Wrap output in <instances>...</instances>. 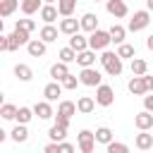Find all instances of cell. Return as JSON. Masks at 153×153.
I'll return each instance as SVG.
<instances>
[{"mask_svg": "<svg viewBox=\"0 0 153 153\" xmlns=\"http://www.w3.org/2000/svg\"><path fill=\"white\" fill-rule=\"evenodd\" d=\"M98 60H100L103 69H105L110 76H120V74H122V69H124V67H122V57H120L117 53L108 50V48L100 53V57H98Z\"/></svg>", "mask_w": 153, "mask_h": 153, "instance_id": "6da1fadb", "label": "cell"}, {"mask_svg": "<svg viewBox=\"0 0 153 153\" xmlns=\"http://www.w3.org/2000/svg\"><path fill=\"white\" fill-rule=\"evenodd\" d=\"M110 43H112L110 31L96 29V31H91V33H88V48H93V50H105Z\"/></svg>", "mask_w": 153, "mask_h": 153, "instance_id": "7a4b0ae2", "label": "cell"}, {"mask_svg": "<svg viewBox=\"0 0 153 153\" xmlns=\"http://www.w3.org/2000/svg\"><path fill=\"white\" fill-rule=\"evenodd\" d=\"M148 24H151V10H136V12L131 14L127 29H129V31H143Z\"/></svg>", "mask_w": 153, "mask_h": 153, "instance_id": "3957f363", "label": "cell"}, {"mask_svg": "<svg viewBox=\"0 0 153 153\" xmlns=\"http://www.w3.org/2000/svg\"><path fill=\"white\" fill-rule=\"evenodd\" d=\"M79 79H81L84 86H100V84H103V74L96 69V65H93V67H81Z\"/></svg>", "mask_w": 153, "mask_h": 153, "instance_id": "277c9868", "label": "cell"}, {"mask_svg": "<svg viewBox=\"0 0 153 153\" xmlns=\"http://www.w3.org/2000/svg\"><path fill=\"white\" fill-rule=\"evenodd\" d=\"M76 143H79V151L81 153H93L96 148V131H88V129H81L79 136H76Z\"/></svg>", "mask_w": 153, "mask_h": 153, "instance_id": "5b68a950", "label": "cell"}, {"mask_svg": "<svg viewBox=\"0 0 153 153\" xmlns=\"http://www.w3.org/2000/svg\"><path fill=\"white\" fill-rule=\"evenodd\" d=\"M29 41H31V31L24 29V26H17V24H14V31L10 33V43H12L10 50H17L19 45H26Z\"/></svg>", "mask_w": 153, "mask_h": 153, "instance_id": "8992f818", "label": "cell"}, {"mask_svg": "<svg viewBox=\"0 0 153 153\" xmlns=\"http://www.w3.org/2000/svg\"><path fill=\"white\" fill-rule=\"evenodd\" d=\"M96 103L103 105V108H110V105L115 103V91H112V86H108V84L96 86Z\"/></svg>", "mask_w": 153, "mask_h": 153, "instance_id": "52a82bcc", "label": "cell"}, {"mask_svg": "<svg viewBox=\"0 0 153 153\" xmlns=\"http://www.w3.org/2000/svg\"><path fill=\"white\" fill-rule=\"evenodd\" d=\"M105 10H108V14L115 17V19H122V17L129 14V7H127L124 0H105Z\"/></svg>", "mask_w": 153, "mask_h": 153, "instance_id": "ba28073f", "label": "cell"}, {"mask_svg": "<svg viewBox=\"0 0 153 153\" xmlns=\"http://www.w3.org/2000/svg\"><path fill=\"white\" fill-rule=\"evenodd\" d=\"M60 31L65 36H72L76 31H81V19H74V17H62L60 19Z\"/></svg>", "mask_w": 153, "mask_h": 153, "instance_id": "9c48e42d", "label": "cell"}, {"mask_svg": "<svg viewBox=\"0 0 153 153\" xmlns=\"http://www.w3.org/2000/svg\"><path fill=\"white\" fill-rule=\"evenodd\" d=\"M134 124H136V129L141 131V129H151L153 127V112L151 110H141V112H136L134 115Z\"/></svg>", "mask_w": 153, "mask_h": 153, "instance_id": "30bf717a", "label": "cell"}, {"mask_svg": "<svg viewBox=\"0 0 153 153\" xmlns=\"http://www.w3.org/2000/svg\"><path fill=\"white\" fill-rule=\"evenodd\" d=\"M41 19L45 22V24H53L57 17H60V10H57V5H53V2H43V7H41Z\"/></svg>", "mask_w": 153, "mask_h": 153, "instance_id": "8fae6325", "label": "cell"}, {"mask_svg": "<svg viewBox=\"0 0 153 153\" xmlns=\"http://www.w3.org/2000/svg\"><path fill=\"white\" fill-rule=\"evenodd\" d=\"M127 88H129V93H134V96H143V93H148L146 81H143V76H139V74H131Z\"/></svg>", "mask_w": 153, "mask_h": 153, "instance_id": "7c38bea8", "label": "cell"}, {"mask_svg": "<svg viewBox=\"0 0 153 153\" xmlns=\"http://www.w3.org/2000/svg\"><path fill=\"white\" fill-rule=\"evenodd\" d=\"M45 45H48V43H45L43 38H31V41L26 43V50H29L31 57H43V55H45Z\"/></svg>", "mask_w": 153, "mask_h": 153, "instance_id": "4fadbf2b", "label": "cell"}, {"mask_svg": "<svg viewBox=\"0 0 153 153\" xmlns=\"http://www.w3.org/2000/svg\"><path fill=\"white\" fill-rule=\"evenodd\" d=\"M62 88H65V86H62L60 81H55V79H53L50 84H45V88H43L45 100H50V103H53V100H57V98L62 96Z\"/></svg>", "mask_w": 153, "mask_h": 153, "instance_id": "5bb4252c", "label": "cell"}, {"mask_svg": "<svg viewBox=\"0 0 153 153\" xmlns=\"http://www.w3.org/2000/svg\"><path fill=\"white\" fill-rule=\"evenodd\" d=\"M134 146L139 151L153 148V134H148V129H141V134H136V139H134Z\"/></svg>", "mask_w": 153, "mask_h": 153, "instance_id": "9a60e30c", "label": "cell"}, {"mask_svg": "<svg viewBox=\"0 0 153 153\" xmlns=\"http://www.w3.org/2000/svg\"><path fill=\"white\" fill-rule=\"evenodd\" d=\"M33 112H36V117L38 120H50L55 112H53V105H50V100H41V103H36L33 105Z\"/></svg>", "mask_w": 153, "mask_h": 153, "instance_id": "2e32d148", "label": "cell"}, {"mask_svg": "<svg viewBox=\"0 0 153 153\" xmlns=\"http://www.w3.org/2000/svg\"><path fill=\"white\" fill-rule=\"evenodd\" d=\"M108 31H110L112 43H115V45H120V43H124V38H127V31H129V29H124L122 24H112Z\"/></svg>", "mask_w": 153, "mask_h": 153, "instance_id": "e0dca14e", "label": "cell"}, {"mask_svg": "<svg viewBox=\"0 0 153 153\" xmlns=\"http://www.w3.org/2000/svg\"><path fill=\"white\" fill-rule=\"evenodd\" d=\"M76 62H79L81 67H93V65H96V50H93V48L81 50V53L76 55Z\"/></svg>", "mask_w": 153, "mask_h": 153, "instance_id": "ac0fdd59", "label": "cell"}, {"mask_svg": "<svg viewBox=\"0 0 153 153\" xmlns=\"http://www.w3.org/2000/svg\"><path fill=\"white\" fill-rule=\"evenodd\" d=\"M57 33H62V31H60V26L55 29L53 24H45V26L41 29V33H38V38H43L45 43H53V41H57Z\"/></svg>", "mask_w": 153, "mask_h": 153, "instance_id": "d6986e66", "label": "cell"}, {"mask_svg": "<svg viewBox=\"0 0 153 153\" xmlns=\"http://www.w3.org/2000/svg\"><path fill=\"white\" fill-rule=\"evenodd\" d=\"M67 74H69V67H67V62H62V60H60V62H55V65L50 67V76H53L55 81H62Z\"/></svg>", "mask_w": 153, "mask_h": 153, "instance_id": "ffe728a7", "label": "cell"}, {"mask_svg": "<svg viewBox=\"0 0 153 153\" xmlns=\"http://www.w3.org/2000/svg\"><path fill=\"white\" fill-rule=\"evenodd\" d=\"M76 110H79L81 115H88V112L96 110V100H93L91 96H81V98L76 100Z\"/></svg>", "mask_w": 153, "mask_h": 153, "instance_id": "44dd1931", "label": "cell"}, {"mask_svg": "<svg viewBox=\"0 0 153 153\" xmlns=\"http://www.w3.org/2000/svg\"><path fill=\"white\" fill-rule=\"evenodd\" d=\"M98 29V17L93 14V12H86L84 17H81V31H96Z\"/></svg>", "mask_w": 153, "mask_h": 153, "instance_id": "7402d4cb", "label": "cell"}, {"mask_svg": "<svg viewBox=\"0 0 153 153\" xmlns=\"http://www.w3.org/2000/svg\"><path fill=\"white\" fill-rule=\"evenodd\" d=\"M69 45H72L76 53H81V50H86V48H88V38H86V36H81V33L76 31V33H72V36H69Z\"/></svg>", "mask_w": 153, "mask_h": 153, "instance_id": "603a6c76", "label": "cell"}, {"mask_svg": "<svg viewBox=\"0 0 153 153\" xmlns=\"http://www.w3.org/2000/svg\"><path fill=\"white\" fill-rule=\"evenodd\" d=\"M14 76H17L19 81H31V79H33V69H31L29 65L19 62V65L14 67Z\"/></svg>", "mask_w": 153, "mask_h": 153, "instance_id": "cb8c5ba5", "label": "cell"}, {"mask_svg": "<svg viewBox=\"0 0 153 153\" xmlns=\"http://www.w3.org/2000/svg\"><path fill=\"white\" fill-rule=\"evenodd\" d=\"M41 7H43V0H22V12H24L26 17L41 12Z\"/></svg>", "mask_w": 153, "mask_h": 153, "instance_id": "d4e9b609", "label": "cell"}, {"mask_svg": "<svg viewBox=\"0 0 153 153\" xmlns=\"http://www.w3.org/2000/svg\"><path fill=\"white\" fill-rule=\"evenodd\" d=\"M26 139H29V129H26V124L17 122V127L12 129V141H14V143H24Z\"/></svg>", "mask_w": 153, "mask_h": 153, "instance_id": "484cf974", "label": "cell"}, {"mask_svg": "<svg viewBox=\"0 0 153 153\" xmlns=\"http://www.w3.org/2000/svg\"><path fill=\"white\" fill-rule=\"evenodd\" d=\"M17 7H22L19 0H0V17H10V14H14Z\"/></svg>", "mask_w": 153, "mask_h": 153, "instance_id": "4316f807", "label": "cell"}, {"mask_svg": "<svg viewBox=\"0 0 153 153\" xmlns=\"http://www.w3.org/2000/svg\"><path fill=\"white\" fill-rule=\"evenodd\" d=\"M57 10H60V17H72L76 10V0H57Z\"/></svg>", "mask_w": 153, "mask_h": 153, "instance_id": "83f0119b", "label": "cell"}, {"mask_svg": "<svg viewBox=\"0 0 153 153\" xmlns=\"http://www.w3.org/2000/svg\"><path fill=\"white\" fill-rule=\"evenodd\" d=\"M146 72H148V62H146L143 57H131V74L143 76Z\"/></svg>", "mask_w": 153, "mask_h": 153, "instance_id": "f1b7e54d", "label": "cell"}, {"mask_svg": "<svg viewBox=\"0 0 153 153\" xmlns=\"http://www.w3.org/2000/svg\"><path fill=\"white\" fill-rule=\"evenodd\" d=\"M117 55H120L122 60H131V57H136V48L129 45V43H120V45H117Z\"/></svg>", "mask_w": 153, "mask_h": 153, "instance_id": "f546056e", "label": "cell"}, {"mask_svg": "<svg viewBox=\"0 0 153 153\" xmlns=\"http://www.w3.org/2000/svg\"><path fill=\"white\" fill-rule=\"evenodd\" d=\"M76 55H79V53H76L72 45H65V48H60V53H57V57H60L62 62H67V65H69V62H74V60H76Z\"/></svg>", "mask_w": 153, "mask_h": 153, "instance_id": "4dcf8cb0", "label": "cell"}, {"mask_svg": "<svg viewBox=\"0 0 153 153\" xmlns=\"http://www.w3.org/2000/svg\"><path fill=\"white\" fill-rule=\"evenodd\" d=\"M57 112H60V115H67V117H72V115H76L79 110H76V103H72V100H60V105H57Z\"/></svg>", "mask_w": 153, "mask_h": 153, "instance_id": "1f68e13d", "label": "cell"}, {"mask_svg": "<svg viewBox=\"0 0 153 153\" xmlns=\"http://www.w3.org/2000/svg\"><path fill=\"white\" fill-rule=\"evenodd\" d=\"M48 136H50V141H65L67 129H65V127H60V124H53V127L48 129Z\"/></svg>", "mask_w": 153, "mask_h": 153, "instance_id": "d6a6232c", "label": "cell"}, {"mask_svg": "<svg viewBox=\"0 0 153 153\" xmlns=\"http://www.w3.org/2000/svg\"><path fill=\"white\" fill-rule=\"evenodd\" d=\"M96 141L103 143V146H108V143L112 141V131H110L108 127H98V129H96Z\"/></svg>", "mask_w": 153, "mask_h": 153, "instance_id": "836d02e7", "label": "cell"}, {"mask_svg": "<svg viewBox=\"0 0 153 153\" xmlns=\"http://www.w3.org/2000/svg\"><path fill=\"white\" fill-rule=\"evenodd\" d=\"M17 105H12V103H5L2 108H0V117L2 120H17Z\"/></svg>", "mask_w": 153, "mask_h": 153, "instance_id": "e575fe53", "label": "cell"}, {"mask_svg": "<svg viewBox=\"0 0 153 153\" xmlns=\"http://www.w3.org/2000/svg\"><path fill=\"white\" fill-rule=\"evenodd\" d=\"M33 115H36V112H33V108H19V110H17V122H22V124H29Z\"/></svg>", "mask_w": 153, "mask_h": 153, "instance_id": "d590c367", "label": "cell"}, {"mask_svg": "<svg viewBox=\"0 0 153 153\" xmlns=\"http://www.w3.org/2000/svg\"><path fill=\"white\" fill-rule=\"evenodd\" d=\"M60 84H62V86H65L67 91H72V88H76V84H81V79H79L76 74H72V72H69V74H67V76H65V79H62Z\"/></svg>", "mask_w": 153, "mask_h": 153, "instance_id": "8d00e7d4", "label": "cell"}, {"mask_svg": "<svg viewBox=\"0 0 153 153\" xmlns=\"http://www.w3.org/2000/svg\"><path fill=\"white\" fill-rule=\"evenodd\" d=\"M105 148H108V153H127L129 151V146L127 143H120V141H110Z\"/></svg>", "mask_w": 153, "mask_h": 153, "instance_id": "74e56055", "label": "cell"}, {"mask_svg": "<svg viewBox=\"0 0 153 153\" xmlns=\"http://www.w3.org/2000/svg\"><path fill=\"white\" fill-rule=\"evenodd\" d=\"M69 120H72V117H67V115H60V112L55 115V124H60V127H65V129H69Z\"/></svg>", "mask_w": 153, "mask_h": 153, "instance_id": "f35d334b", "label": "cell"}, {"mask_svg": "<svg viewBox=\"0 0 153 153\" xmlns=\"http://www.w3.org/2000/svg\"><path fill=\"white\" fill-rule=\"evenodd\" d=\"M17 26H24V29L33 31V29H36V22H33V19H17Z\"/></svg>", "mask_w": 153, "mask_h": 153, "instance_id": "ab89813d", "label": "cell"}, {"mask_svg": "<svg viewBox=\"0 0 153 153\" xmlns=\"http://www.w3.org/2000/svg\"><path fill=\"white\" fill-rule=\"evenodd\" d=\"M10 48H12V43H10V36L0 33V50H10Z\"/></svg>", "mask_w": 153, "mask_h": 153, "instance_id": "60d3db41", "label": "cell"}, {"mask_svg": "<svg viewBox=\"0 0 153 153\" xmlns=\"http://www.w3.org/2000/svg\"><path fill=\"white\" fill-rule=\"evenodd\" d=\"M43 151H45V153H60V141H50Z\"/></svg>", "mask_w": 153, "mask_h": 153, "instance_id": "b9f144b4", "label": "cell"}, {"mask_svg": "<svg viewBox=\"0 0 153 153\" xmlns=\"http://www.w3.org/2000/svg\"><path fill=\"white\" fill-rule=\"evenodd\" d=\"M74 148H76V146H72V143H67V141H60V151H62V153H72Z\"/></svg>", "mask_w": 153, "mask_h": 153, "instance_id": "7bdbcfd3", "label": "cell"}, {"mask_svg": "<svg viewBox=\"0 0 153 153\" xmlns=\"http://www.w3.org/2000/svg\"><path fill=\"white\" fill-rule=\"evenodd\" d=\"M143 108L153 112V96H143Z\"/></svg>", "mask_w": 153, "mask_h": 153, "instance_id": "ee69618b", "label": "cell"}, {"mask_svg": "<svg viewBox=\"0 0 153 153\" xmlns=\"http://www.w3.org/2000/svg\"><path fill=\"white\" fill-rule=\"evenodd\" d=\"M143 81H146V88H148V91H153V76L143 74Z\"/></svg>", "mask_w": 153, "mask_h": 153, "instance_id": "f6af8a7d", "label": "cell"}, {"mask_svg": "<svg viewBox=\"0 0 153 153\" xmlns=\"http://www.w3.org/2000/svg\"><path fill=\"white\" fill-rule=\"evenodd\" d=\"M146 48H148V50H153V33L146 38Z\"/></svg>", "mask_w": 153, "mask_h": 153, "instance_id": "bcb514c9", "label": "cell"}, {"mask_svg": "<svg viewBox=\"0 0 153 153\" xmlns=\"http://www.w3.org/2000/svg\"><path fill=\"white\" fill-rule=\"evenodd\" d=\"M146 10H151V12H153V0H146Z\"/></svg>", "mask_w": 153, "mask_h": 153, "instance_id": "7dc6e473", "label": "cell"}, {"mask_svg": "<svg viewBox=\"0 0 153 153\" xmlns=\"http://www.w3.org/2000/svg\"><path fill=\"white\" fill-rule=\"evenodd\" d=\"M43 2H53V5H57V0H43Z\"/></svg>", "mask_w": 153, "mask_h": 153, "instance_id": "c3c4849f", "label": "cell"}, {"mask_svg": "<svg viewBox=\"0 0 153 153\" xmlns=\"http://www.w3.org/2000/svg\"><path fill=\"white\" fill-rule=\"evenodd\" d=\"M93 2H100V0H93Z\"/></svg>", "mask_w": 153, "mask_h": 153, "instance_id": "681fc988", "label": "cell"}]
</instances>
